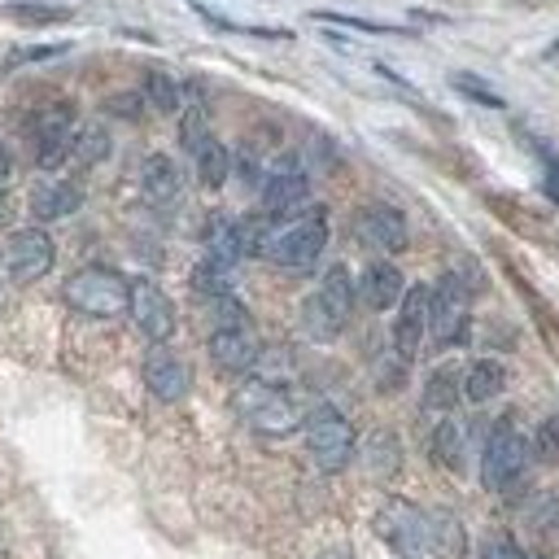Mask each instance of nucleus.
Wrapping results in <instances>:
<instances>
[{
    "instance_id": "obj_1",
    "label": "nucleus",
    "mask_w": 559,
    "mask_h": 559,
    "mask_svg": "<svg viewBox=\"0 0 559 559\" xmlns=\"http://www.w3.org/2000/svg\"><path fill=\"white\" fill-rule=\"evenodd\" d=\"M528 463H533V445H528V437L515 428V419H511V415L493 419V428L485 432V445H480V485H485L489 493L511 498V493L524 485Z\"/></svg>"
},
{
    "instance_id": "obj_2",
    "label": "nucleus",
    "mask_w": 559,
    "mask_h": 559,
    "mask_svg": "<svg viewBox=\"0 0 559 559\" xmlns=\"http://www.w3.org/2000/svg\"><path fill=\"white\" fill-rule=\"evenodd\" d=\"M231 406L236 415L258 432V437H288L297 428H306V415L297 406V397L284 389V384H271L262 376L245 380L236 393H231Z\"/></svg>"
},
{
    "instance_id": "obj_3",
    "label": "nucleus",
    "mask_w": 559,
    "mask_h": 559,
    "mask_svg": "<svg viewBox=\"0 0 559 559\" xmlns=\"http://www.w3.org/2000/svg\"><path fill=\"white\" fill-rule=\"evenodd\" d=\"M61 297L87 319H118L131 310V280L114 266H83L61 284Z\"/></svg>"
},
{
    "instance_id": "obj_4",
    "label": "nucleus",
    "mask_w": 559,
    "mask_h": 559,
    "mask_svg": "<svg viewBox=\"0 0 559 559\" xmlns=\"http://www.w3.org/2000/svg\"><path fill=\"white\" fill-rule=\"evenodd\" d=\"M323 249H328V210L323 205H310L297 218L275 223V236H271L266 258L275 266H284V271H314V262L323 258Z\"/></svg>"
},
{
    "instance_id": "obj_5",
    "label": "nucleus",
    "mask_w": 559,
    "mask_h": 559,
    "mask_svg": "<svg viewBox=\"0 0 559 559\" xmlns=\"http://www.w3.org/2000/svg\"><path fill=\"white\" fill-rule=\"evenodd\" d=\"M472 332V288L459 271H445L428 293V336L437 349L463 345Z\"/></svg>"
},
{
    "instance_id": "obj_6",
    "label": "nucleus",
    "mask_w": 559,
    "mask_h": 559,
    "mask_svg": "<svg viewBox=\"0 0 559 559\" xmlns=\"http://www.w3.org/2000/svg\"><path fill=\"white\" fill-rule=\"evenodd\" d=\"M306 450L319 472H341L358 450V432L336 406H314L306 415Z\"/></svg>"
},
{
    "instance_id": "obj_7",
    "label": "nucleus",
    "mask_w": 559,
    "mask_h": 559,
    "mask_svg": "<svg viewBox=\"0 0 559 559\" xmlns=\"http://www.w3.org/2000/svg\"><path fill=\"white\" fill-rule=\"evenodd\" d=\"M74 131H79V114L70 100H52L35 114V127H31V153H35V166L39 170H57L70 162V148H74Z\"/></svg>"
},
{
    "instance_id": "obj_8",
    "label": "nucleus",
    "mask_w": 559,
    "mask_h": 559,
    "mask_svg": "<svg viewBox=\"0 0 559 559\" xmlns=\"http://www.w3.org/2000/svg\"><path fill=\"white\" fill-rule=\"evenodd\" d=\"M52 262H57V245H52V236L44 227H17L0 245V266H4V275L13 284L44 280L52 271Z\"/></svg>"
},
{
    "instance_id": "obj_9",
    "label": "nucleus",
    "mask_w": 559,
    "mask_h": 559,
    "mask_svg": "<svg viewBox=\"0 0 559 559\" xmlns=\"http://www.w3.org/2000/svg\"><path fill=\"white\" fill-rule=\"evenodd\" d=\"M376 533L380 542L397 555V559H419L428 550V511L406 502V498H389L380 511H376Z\"/></svg>"
},
{
    "instance_id": "obj_10",
    "label": "nucleus",
    "mask_w": 559,
    "mask_h": 559,
    "mask_svg": "<svg viewBox=\"0 0 559 559\" xmlns=\"http://www.w3.org/2000/svg\"><path fill=\"white\" fill-rule=\"evenodd\" d=\"M131 323L135 332L148 341V345H166L179 328V314H175V301L153 284V280H131Z\"/></svg>"
},
{
    "instance_id": "obj_11",
    "label": "nucleus",
    "mask_w": 559,
    "mask_h": 559,
    "mask_svg": "<svg viewBox=\"0 0 559 559\" xmlns=\"http://www.w3.org/2000/svg\"><path fill=\"white\" fill-rule=\"evenodd\" d=\"M258 197H262V214H271V218H280V223H284V218H297L301 210H310V179H306L301 166L275 162V166L266 170Z\"/></svg>"
},
{
    "instance_id": "obj_12",
    "label": "nucleus",
    "mask_w": 559,
    "mask_h": 559,
    "mask_svg": "<svg viewBox=\"0 0 559 559\" xmlns=\"http://www.w3.org/2000/svg\"><path fill=\"white\" fill-rule=\"evenodd\" d=\"M354 236L371 249V253H402L406 240H411V227H406V214L389 201H371L354 214Z\"/></svg>"
},
{
    "instance_id": "obj_13",
    "label": "nucleus",
    "mask_w": 559,
    "mask_h": 559,
    "mask_svg": "<svg viewBox=\"0 0 559 559\" xmlns=\"http://www.w3.org/2000/svg\"><path fill=\"white\" fill-rule=\"evenodd\" d=\"M205 349H210V362L218 371H227V376H249L258 367V358H262V341H258L253 323H245V328H210Z\"/></svg>"
},
{
    "instance_id": "obj_14",
    "label": "nucleus",
    "mask_w": 559,
    "mask_h": 559,
    "mask_svg": "<svg viewBox=\"0 0 559 559\" xmlns=\"http://www.w3.org/2000/svg\"><path fill=\"white\" fill-rule=\"evenodd\" d=\"M140 376H144V389L157 402H179L192 389V371H188V362L170 345H153L144 354V362H140Z\"/></svg>"
},
{
    "instance_id": "obj_15",
    "label": "nucleus",
    "mask_w": 559,
    "mask_h": 559,
    "mask_svg": "<svg viewBox=\"0 0 559 559\" xmlns=\"http://www.w3.org/2000/svg\"><path fill=\"white\" fill-rule=\"evenodd\" d=\"M428 284H406L402 301H397V319H393V349L402 358H415L424 336H428Z\"/></svg>"
},
{
    "instance_id": "obj_16",
    "label": "nucleus",
    "mask_w": 559,
    "mask_h": 559,
    "mask_svg": "<svg viewBox=\"0 0 559 559\" xmlns=\"http://www.w3.org/2000/svg\"><path fill=\"white\" fill-rule=\"evenodd\" d=\"M140 197L153 210L179 205V197H183V170L175 166V157H166V153L144 157V166H140Z\"/></svg>"
},
{
    "instance_id": "obj_17",
    "label": "nucleus",
    "mask_w": 559,
    "mask_h": 559,
    "mask_svg": "<svg viewBox=\"0 0 559 559\" xmlns=\"http://www.w3.org/2000/svg\"><path fill=\"white\" fill-rule=\"evenodd\" d=\"M402 293H406V280H402V271L393 262L380 258V262H367L362 266V275H358V301L367 310H393L402 301Z\"/></svg>"
},
{
    "instance_id": "obj_18",
    "label": "nucleus",
    "mask_w": 559,
    "mask_h": 559,
    "mask_svg": "<svg viewBox=\"0 0 559 559\" xmlns=\"http://www.w3.org/2000/svg\"><path fill=\"white\" fill-rule=\"evenodd\" d=\"M83 205V188L74 179H48L31 192V214L39 223H57V218H70L74 210Z\"/></svg>"
},
{
    "instance_id": "obj_19",
    "label": "nucleus",
    "mask_w": 559,
    "mask_h": 559,
    "mask_svg": "<svg viewBox=\"0 0 559 559\" xmlns=\"http://www.w3.org/2000/svg\"><path fill=\"white\" fill-rule=\"evenodd\" d=\"M428 454H432L437 467H445V472L459 476L467 467V432H463V424H454L450 415H441V424L428 432Z\"/></svg>"
},
{
    "instance_id": "obj_20",
    "label": "nucleus",
    "mask_w": 559,
    "mask_h": 559,
    "mask_svg": "<svg viewBox=\"0 0 559 559\" xmlns=\"http://www.w3.org/2000/svg\"><path fill=\"white\" fill-rule=\"evenodd\" d=\"M428 555H437V559H463L467 555V533H463L459 515L445 507L428 511Z\"/></svg>"
},
{
    "instance_id": "obj_21",
    "label": "nucleus",
    "mask_w": 559,
    "mask_h": 559,
    "mask_svg": "<svg viewBox=\"0 0 559 559\" xmlns=\"http://www.w3.org/2000/svg\"><path fill=\"white\" fill-rule=\"evenodd\" d=\"M205 258L223 262V266H236L245 258V240H240V218L231 214H210L205 223Z\"/></svg>"
},
{
    "instance_id": "obj_22",
    "label": "nucleus",
    "mask_w": 559,
    "mask_h": 559,
    "mask_svg": "<svg viewBox=\"0 0 559 559\" xmlns=\"http://www.w3.org/2000/svg\"><path fill=\"white\" fill-rule=\"evenodd\" d=\"M314 297L341 319V323H349V314H354V301H358V280L349 275V266H328L323 271V280H319V288H314Z\"/></svg>"
},
{
    "instance_id": "obj_23",
    "label": "nucleus",
    "mask_w": 559,
    "mask_h": 559,
    "mask_svg": "<svg viewBox=\"0 0 559 559\" xmlns=\"http://www.w3.org/2000/svg\"><path fill=\"white\" fill-rule=\"evenodd\" d=\"M502 389H507V367H502L498 358H476V362L463 371V397L476 402V406L493 402Z\"/></svg>"
},
{
    "instance_id": "obj_24",
    "label": "nucleus",
    "mask_w": 559,
    "mask_h": 559,
    "mask_svg": "<svg viewBox=\"0 0 559 559\" xmlns=\"http://www.w3.org/2000/svg\"><path fill=\"white\" fill-rule=\"evenodd\" d=\"M109 148H114V140H109V127H105V122H83V127L74 131V148H70V162H74L79 170H92V166H100V162L109 157Z\"/></svg>"
},
{
    "instance_id": "obj_25",
    "label": "nucleus",
    "mask_w": 559,
    "mask_h": 559,
    "mask_svg": "<svg viewBox=\"0 0 559 559\" xmlns=\"http://www.w3.org/2000/svg\"><path fill=\"white\" fill-rule=\"evenodd\" d=\"M192 162H197V179H201L205 188H223L227 175H231V166H236V162H231V148H227L223 140H214V135L192 153Z\"/></svg>"
},
{
    "instance_id": "obj_26",
    "label": "nucleus",
    "mask_w": 559,
    "mask_h": 559,
    "mask_svg": "<svg viewBox=\"0 0 559 559\" xmlns=\"http://www.w3.org/2000/svg\"><path fill=\"white\" fill-rule=\"evenodd\" d=\"M459 397H463V380H459L454 367H437V371L424 380V411H432V415H450Z\"/></svg>"
},
{
    "instance_id": "obj_27",
    "label": "nucleus",
    "mask_w": 559,
    "mask_h": 559,
    "mask_svg": "<svg viewBox=\"0 0 559 559\" xmlns=\"http://www.w3.org/2000/svg\"><path fill=\"white\" fill-rule=\"evenodd\" d=\"M301 332H306L310 341L328 345V341H336V336L345 332V323H341V319H336V314H332V310L310 293V297L301 301Z\"/></svg>"
},
{
    "instance_id": "obj_28",
    "label": "nucleus",
    "mask_w": 559,
    "mask_h": 559,
    "mask_svg": "<svg viewBox=\"0 0 559 559\" xmlns=\"http://www.w3.org/2000/svg\"><path fill=\"white\" fill-rule=\"evenodd\" d=\"M192 293H197L201 301L227 297V293H231V266H223V262H214V258H201L197 271H192Z\"/></svg>"
},
{
    "instance_id": "obj_29",
    "label": "nucleus",
    "mask_w": 559,
    "mask_h": 559,
    "mask_svg": "<svg viewBox=\"0 0 559 559\" xmlns=\"http://www.w3.org/2000/svg\"><path fill=\"white\" fill-rule=\"evenodd\" d=\"M0 13L13 17V22H22V26H48V22H66L70 17V9L44 4V0H9Z\"/></svg>"
},
{
    "instance_id": "obj_30",
    "label": "nucleus",
    "mask_w": 559,
    "mask_h": 559,
    "mask_svg": "<svg viewBox=\"0 0 559 559\" xmlns=\"http://www.w3.org/2000/svg\"><path fill=\"white\" fill-rule=\"evenodd\" d=\"M362 459H367V472H371V476H393V472H397V463H402L397 437H393V432H371V441H367Z\"/></svg>"
},
{
    "instance_id": "obj_31",
    "label": "nucleus",
    "mask_w": 559,
    "mask_h": 559,
    "mask_svg": "<svg viewBox=\"0 0 559 559\" xmlns=\"http://www.w3.org/2000/svg\"><path fill=\"white\" fill-rule=\"evenodd\" d=\"M144 100H148L157 114H175L179 100H183V92H179V83H175L170 74L148 70V74H144Z\"/></svg>"
},
{
    "instance_id": "obj_32",
    "label": "nucleus",
    "mask_w": 559,
    "mask_h": 559,
    "mask_svg": "<svg viewBox=\"0 0 559 559\" xmlns=\"http://www.w3.org/2000/svg\"><path fill=\"white\" fill-rule=\"evenodd\" d=\"M205 140H210V114H205L201 105H188V109L179 114V144H183L188 153H197Z\"/></svg>"
},
{
    "instance_id": "obj_33",
    "label": "nucleus",
    "mask_w": 559,
    "mask_h": 559,
    "mask_svg": "<svg viewBox=\"0 0 559 559\" xmlns=\"http://www.w3.org/2000/svg\"><path fill=\"white\" fill-rule=\"evenodd\" d=\"M524 520H528L537 533L559 528V498H555V493H533L528 507H524Z\"/></svg>"
},
{
    "instance_id": "obj_34",
    "label": "nucleus",
    "mask_w": 559,
    "mask_h": 559,
    "mask_svg": "<svg viewBox=\"0 0 559 559\" xmlns=\"http://www.w3.org/2000/svg\"><path fill=\"white\" fill-rule=\"evenodd\" d=\"M533 454L550 467H559V415H546L533 432Z\"/></svg>"
},
{
    "instance_id": "obj_35",
    "label": "nucleus",
    "mask_w": 559,
    "mask_h": 559,
    "mask_svg": "<svg viewBox=\"0 0 559 559\" xmlns=\"http://www.w3.org/2000/svg\"><path fill=\"white\" fill-rule=\"evenodd\" d=\"M480 559H528V550H520L511 533L493 528V533H485V542H480Z\"/></svg>"
},
{
    "instance_id": "obj_36",
    "label": "nucleus",
    "mask_w": 559,
    "mask_h": 559,
    "mask_svg": "<svg viewBox=\"0 0 559 559\" xmlns=\"http://www.w3.org/2000/svg\"><path fill=\"white\" fill-rule=\"evenodd\" d=\"M454 87H459L463 96H472V100L489 105V109H498V105H502V96H498V92H493L489 83H480L476 74H463V70H459V74H454Z\"/></svg>"
},
{
    "instance_id": "obj_37",
    "label": "nucleus",
    "mask_w": 559,
    "mask_h": 559,
    "mask_svg": "<svg viewBox=\"0 0 559 559\" xmlns=\"http://www.w3.org/2000/svg\"><path fill=\"white\" fill-rule=\"evenodd\" d=\"M406 367H411V358H402V354L393 349V354L376 367V384H380V389H397V384L406 380Z\"/></svg>"
},
{
    "instance_id": "obj_38",
    "label": "nucleus",
    "mask_w": 559,
    "mask_h": 559,
    "mask_svg": "<svg viewBox=\"0 0 559 559\" xmlns=\"http://www.w3.org/2000/svg\"><path fill=\"white\" fill-rule=\"evenodd\" d=\"M542 188H546V197H550V201H559V166H555V170H546Z\"/></svg>"
},
{
    "instance_id": "obj_39",
    "label": "nucleus",
    "mask_w": 559,
    "mask_h": 559,
    "mask_svg": "<svg viewBox=\"0 0 559 559\" xmlns=\"http://www.w3.org/2000/svg\"><path fill=\"white\" fill-rule=\"evenodd\" d=\"M9 175H13V162H9V153H4V148H0V188H4V183H9Z\"/></svg>"
},
{
    "instance_id": "obj_40",
    "label": "nucleus",
    "mask_w": 559,
    "mask_h": 559,
    "mask_svg": "<svg viewBox=\"0 0 559 559\" xmlns=\"http://www.w3.org/2000/svg\"><path fill=\"white\" fill-rule=\"evenodd\" d=\"M9 218V201H4V188H0V223Z\"/></svg>"
},
{
    "instance_id": "obj_41",
    "label": "nucleus",
    "mask_w": 559,
    "mask_h": 559,
    "mask_svg": "<svg viewBox=\"0 0 559 559\" xmlns=\"http://www.w3.org/2000/svg\"><path fill=\"white\" fill-rule=\"evenodd\" d=\"M319 559H345V555H319Z\"/></svg>"
},
{
    "instance_id": "obj_42",
    "label": "nucleus",
    "mask_w": 559,
    "mask_h": 559,
    "mask_svg": "<svg viewBox=\"0 0 559 559\" xmlns=\"http://www.w3.org/2000/svg\"><path fill=\"white\" fill-rule=\"evenodd\" d=\"M528 559H546V555H528Z\"/></svg>"
}]
</instances>
